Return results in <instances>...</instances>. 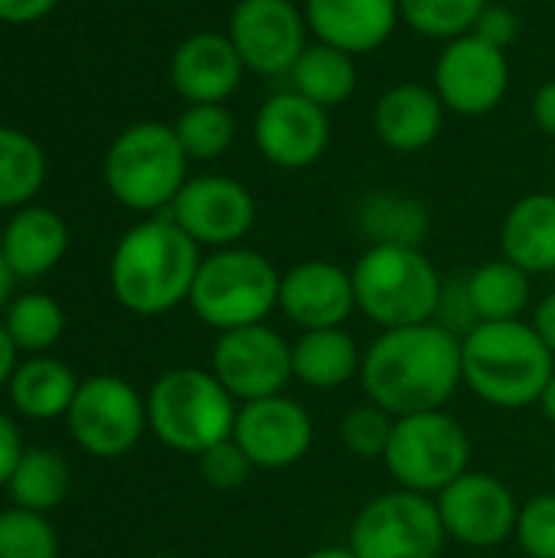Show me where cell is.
Here are the masks:
<instances>
[{
    "label": "cell",
    "mask_w": 555,
    "mask_h": 558,
    "mask_svg": "<svg viewBox=\"0 0 555 558\" xmlns=\"http://www.w3.org/2000/svg\"><path fill=\"white\" fill-rule=\"evenodd\" d=\"M445 543L435 497L402 487L366 500L347 536L357 558H438Z\"/></svg>",
    "instance_id": "9c48e42d"
},
{
    "label": "cell",
    "mask_w": 555,
    "mask_h": 558,
    "mask_svg": "<svg viewBox=\"0 0 555 558\" xmlns=\"http://www.w3.org/2000/svg\"><path fill=\"white\" fill-rule=\"evenodd\" d=\"M147 558H170V556H147Z\"/></svg>",
    "instance_id": "681fc988"
},
{
    "label": "cell",
    "mask_w": 555,
    "mask_h": 558,
    "mask_svg": "<svg viewBox=\"0 0 555 558\" xmlns=\"http://www.w3.org/2000/svg\"><path fill=\"white\" fill-rule=\"evenodd\" d=\"M504 258L533 275L555 271V196L530 193L517 199L500 226Z\"/></svg>",
    "instance_id": "7402d4cb"
},
{
    "label": "cell",
    "mask_w": 555,
    "mask_h": 558,
    "mask_svg": "<svg viewBox=\"0 0 555 558\" xmlns=\"http://www.w3.org/2000/svg\"><path fill=\"white\" fill-rule=\"evenodd\" d=\"M258 154L281 170H304L317 163L330 144L327 108L307 101L298 92L272 95L252 121Z\"/></svg>",
    "instance_id": "e0dca14e"
},
{
    "label": "cell",
    "mask_w": 555,
    "mask_h": 558,
    "mask_svg": "<svg viewBox=\"0 0 555 558\" xmlns=\"http://www.w3.org/2000/svg\"><path fill=\"white\" fill-rule=\"evenodd\" d=\"M445 105L435 88L419 82H399L376 98L373 131L383 147L396 154L425 150L445 124Z\"/></svg>",
    "instance_id": "44dd1931"
},
{
    "label": "cell",
    "mask_w": 555,
    "mask_h": 558,
    "mask_svg": "<svg viewBox=\"0 0 555 558\" xmlns=\"http://www.w3.org/2000/svg\"><path fill=\"white\" fill-rule=\"evenodd\" d=\"M69 245V229L65 222L43 206L20 209L0 242V252L13 271V278H39L49 268L59 265Z\"/></svg>",
    "instance_id": "cb8c5ba5"
},
{
    "label": "cell",
    "mask_w": 555,
    "mask_h": 558,
    "mask_svg": "<svg viewBox=\"0 0 555 558\" xmlns=\"http://www.w3.org/2000/svg\"><path fill=\"white\" fill-rule=\"evenodd\" d=\"M468 278V294L478 314V324L523 320L530 307V275L507 258L478 265Z\"/></svg>",
    "instance_id": "4316f807"
},
{
    "label": "cell",
    "mask_w": 555,
    "mask_h": 558,
    "mask_svg": "<svg viewBox=\"0 0 555 558\" xmlns=\"http://www.w3.org/2000/svg\"><path fill=\"white\" fill-rule=\"evenodd\" d=\"M20 458H23V448H20L16 425L7 415H0V484H10Z\"/></svg>",
    "instance_id": "ab89813d"
},
{
    "label": "cell",
    "mask_w": 555,
    "mask_h": 558,
    "mask_svg": "<svg viewBox=\"0 0 555 558\" xmlns=\"http://www.w3.org/2000/svg\"><path fill=\"white\" fill-rule=\"evenodd\" d=\"M75 392H79V383H75L72 369L62 366L59 360H46V356H36V360L16 366V373L10 379V399L29 418L69 415Z\"/></svg>",
    "instance_id": "83f0119b"
},
{
    "label": "cell",
    "mask_w": 555,
    "mask_h": 558,
    "mask_svg": "<svg viewBox=\"0 0 555 558\" xmlns=\"http://www.w3.org/2000/svg\"><path fill=\"white\" fill-rule=\"evenodd\" d=\"M530 327L536 330V337L546 343V350L555 356V291H550V294L533 307Z\"/></svg>",
    "instance_id": "b9f144b4"
},
{
    "label": "cell",
    "mask_w": 555,
    "mask_h": 558,
    "mask_svg": "<svg viewBox=\"0 0 555 558\" xmlns=\"http://www.w3.org/2000/svg\"><path fill=\"white\" fill-rule=\"evenodd\" d=\"M213 376L239 405L281 396L294 379L291 343L268 324L226 330L213 350Z\"/></svg>",
    "instance_id": "8fae6325"
},
{
    "label": "cell",
    "mask_w": 555,
    "mask_h": 558,
    "mask_svg": "<svg viewBox=\"0 0 555 558\" xmlns=\"http://www.w3.org/2000/svg\"><path fill=\"white\" fill-rule=\"evenodd\" d=\"M186 150L173 124L141 121L114 137L105 157L111 196L134 213H157L177 199L186 183Z\"/></svg>",
    "instance_id": "52a82bcc"
},
{
    "label": "cell",
    "mask_w": 555,
    "mask_h": 558,
    "mask_svg": "<svg viewBox=\"0 0 555 558\" xmlns=\"http://www.w3.org/2000/svg\"><path fill=\"white\" fill-rule=\"evenodd\" d=\"M200 262V245L170 216H154L118 242L108 271L111 291L131 314L157 317L190 301Z\"/></svg>",
    "instance_id": "7a4b0ae2"
},
{
    "label": "cell",
    "mask_w": 555,
    "mask_h": 558,
    "mask_svg": "<svg viewBox=\"0 0 555 558\" xmlns=\"http://www.w3.org/2000/svg\"><path fill=\"white\" fill-rule=\"evenodd\" d=\"M242 72L236 46L222 33H196L170 59V82L190 105H222L239 88Z\"/></svg>",
    "instance_id": "d6986e66"
},
{
    "label": "cell",
    "mask_w": 555,
    "mask_h": 558,
    "mask_svg": "<svg viewBox=\"0 0 555 558\" xmlns=\"http://www.w3.org/2000/svg\"><path fill=\"white\" fill-rule=\"evenodd\" d=\"M438 517L451 543L468 549H494L514 539L520 500L487 471H464L438 497Z\"/></svg>",
    "instance_id": "7c38bea8"
},
{
    "label": "cell",
    "mask_w": 555,
    "mask_h": 558,
    "mask_svg": "<svg viewBox=\"0 0 555 558\" xmlns=\"http://www.w3.org/2000/svg\"><path fill=\"white\" fill-rule=\"evenodd\" d=\"M533 121L543 134L555 137V78L543 82L533 95Z\"/></svg>",
    "instance_id": "7bdbcfd3"
},
{
    "label": "cell",
    "mask_w": 555,
    "mask_h": 558,
    "mask_svg": "<svg viewBox=\"0 0 555 558\" xmlns=\"http://www.w3.org/2000/svg\"><path fill=\"white\" fill-rule=\"evenodd\" d=\"M536 409L543 412V418H546V422H553L555 425V373H553V379L546 383V389H543V396H540Z\"/></svg>",
    "instance_id": "f6af8a7d"
},
{
    "label": "cell",
    "mask_w": 555,
    "mask_h": 558,
    "mask_svg": "<svg viewBox=\"0 0 555 558\" xmlns=\"http://www.w3.org/2000/svg\"><path fill=\"white\" fill-rule=\"evenodd\" d=\"M304 558H357V556H353V549H350V546H321V549L307 553Z\"/></svg>",
    "instance_id": "7dc6e473"
},
{
    "label": "cell",
    "mask_w": 555,
    "mask_h": 558,
    "mask_svg": "<svg viewBox=\"0 0 555 558\" xmlns=\"http://www.w3.org/2000/svg\"><path fill=\"white\" fill-rule=\"evenodd\" d=\"M177 141L193 160H216L236 141V118L226 105H190L177 124Z\"/></svg>",
    "instance_id": "1f68e13d"
},
{
    "label": "cell",
    "mask_w": 555,
    "mask_h": 558,
    "mask_svg": "<svg viewBox=\"0 0 555 558\" xmlns=\"http://www.w3.org/2000/svg\"><path fill=\"white\" fill-rule=\"evenodd\" d=\"M278 288L281 271L262 252L245 245L216 248L200 262L190 307L206 327L226 333L265 324L278 311Z\"/></svg>",
    "instance_id": "8992f818"
},
{
    "label": "cell",
    "mask_w": 555,
    "mask_h": 558,
    "mask_svg": "<svg viewBox=\"0 0 555 558\" xmlns=\"http://www.w3.org/2000/svg\"><path fill=\"white\" fill-rule=\"evenodd\" d=\"M196 245L232 248L255 226V196L232 177L206 173L183 183L167 213Z\"/></svg>",
    "instance_id": "9a60e30c"
},
{
    "label": "cell",
    "mask_w": 555,
    "mask_h": 558,
    "mask_svg": "<svg viewBox=\"0 0 555 558\" xmlns=\"http://www.w3.org/2000/svg\"><path fill=\"white\" fill-rule=\"evenodd\" d=\"M497 3H507V7H517V3H527V0H497Z\"/></svg>",
    "instance_id": "c3c4849f"
},
{
    "label": "cell",
    "mask_w": 555,
    "mask_h": 558,
    "mask_svg": "<svg viewBox=\"0 0 555 558\" xmlns=\"http://www.w3.org/2000/svg\"><path fill=\"white\" fill-rule=\"evenodd\" d=\"M514 539L527 558H555V490L520 504Z\"/></svg>",
    "instance_id": "d590c367"
},
{
    "label": "cell",
    "mask_w": 555,
    "mask_h": 558,
    "mask_svg": "<svg viewBox=\"0 0 555 558\" xmlns=\"http://www.w3.org/2000/svg\"><path fill=\"white\" fill-rule=\"evenodd\" d=\"M255 464L245 458V451L226 438L219 445H213L209 451L200 454V474L203 481L213 487V490H222V494H232V490H242L252 477Z\"/></svg>",
    "instance_id": "8d00e7d4"
},
{
    "label": "cell",
    "mask_w": 555,
    "mask_h": 558,
    "mask_svg": "<svg viewBox=\"0 0 555 558\" xmlns=\"http://www.w3.org/2000/svg\"><path fill=\"white\" fill-rule=\"evenodd\" d=\"M232 441L245 451L255 471H285L307 458L314 445V422L301 402L281 392L258 402H242Z\"/></svg>",
    "instance_id": "2e32d148"
},
{
    "label": "cell",
    "mask_w": 555,
    "mask_h": 558,
    "mask_svg": "<svg viewBox=\"0 0 555 558\" xmlns=\"http://www.w3.org/2000/svg\"><path fill=\"white\" fill-rule=\"evenodd\" d=\"M291 366H294V383L317 392H330L360 376L363 350L353 340V333H347L343 327L304 330L291 343Z\"/></svg>",
    "instance_id": "603a6c76"
},
{
    "label": "cell",
    "mask_w": 555,
    "mask_h": 558,
    "mask_svg": "<svg viewBox=\"0 0 555 558\" xmlns=\"http://www.w3.org/2000/svg\"><path fill=\"white\" fill-rule=\"evenodd\" d=\"M491 0H399V16L409 29L429 39L468 36Z\"/></svg>",
    "instance_id": "4dcf8cb0"
},
{
    "label": "cell",
    "mask_w": 555,
    "mask_h": 558,
    "mask_svg": "<svg viewBox=\"0 0 555 558\" xmlns=\"http://www.w3.org/2000/svg\"><path fill=\"white\" fill-rule=\"evenodd\" d=\"M553 373L555 356L530 320L478 324L461 337L464 386L491 409L517 412L536 405Z\"/></svg>",
    "instance_id": "3957f363"
},
{
    "label": "cell",
    "mask_w": 555,
    "mask_h": 558,
    "mask_svg": "<svg viewBox=\"0 0 555 558\" xmlns=\"http://www.w3.org/2000/svg\"><path fill=\"white\" fill-rule=\"evenodd\" d=\"M471 33H474L478 39H484V43H491V46H497V49L507 52V46H510V43L517 39V33H520V20H517L514 7L491 0V3L484 7V13L478 16V23H474Z\"/></svg>",
    "instance_id": "f35d334b"
},
{
    "label": "cell",
    "mask_w": 555,
    "mask_h": 558,
    "mask_svg": "<svg viewBox=\"0 0 555 558\" xmlns=\"http://www.w3.org/2000/svg\"><path fill=\"white\" fill-rule=\"evenodd\" d=\"M0 558H56L52 526L20 507L0 513Z\"/></svg>",
    "instance_id": "e575fe53"
},
{
    "label": "cell",
    "mask_w": 555,
    "mask_h": 558,
    "mask_svg": "<svg viewBox=\"0 0 555 558\" xmlns=\"http://www.w3.org/2000/svg\"><path fill=\"white\" fill-rule=\"evenodd\" d=\"M350 275L357 311L370 317L379 330L435 320L445 278L422 248L370 245L357 258Z\"/></svg>",
    "instance_id": "277c9868"
},
{
    "label": "cell",
    "mask_w": 555,
    "mask_h": 558,
    "mask_svg": "<svg viewBox=\"0 0 555 558\" xmlns=\"http://www.w3.org/2000/svg\"><path fill=\"white\" fill-rule=\"evenodd\" d=\"M307 20L291 0H239L229 16V39L255 75H291L307 49Z\"/></svg>",
    "instance_id": "4fadbf2b"
},
{
    "label": "cell",
    "mask_w": 555,
    "mask_h": 558,
    "mask_svg": "<svg viewBox=\"0 0 555 558\" xmlns=\"http://www.w3.org/2000/svg\"><path fill=\"white\" fill-rule=\"evenodd\" d=\"M56 0H0V20L7 23H33L46 16Z\"/></svg>",
    "instance_id": "60d3db41"
},
{
    "label": "cell",
    "mask_w": 555,
    "mask_h": 558,
    "mask_svg": "<svg viewBox=\"0 0 555 558\" xmlns=\"http://www.w3.org/2000/svg\"><path fill=\"white\" fill-rule=\"evenodd\" d=\"M10 288H13V271H10V265H7V258H3V252H0V307H3L7 298H10Z\"/></svg>",
    "instance_id": "bcb514c9"
},
{
    "label": "cell",
    "mask_w": 555,
    "mask_h": 558,
    "mask_svg": "<svg viewBox=\"0 0 555 558\" xmlns=\"http://www.w3.org/2000/svg\"><path fill=\"white\" fill-rule=\"evenodd\" d=\"M72 438L95 458L128 454L147 428V402L118 376H92L69 409Z\"/></svg>",
    "instance_id": "30bf717a"
},
{
    "label": "cell",
    "mask_w": 555,
    "mask_h": 558,
    "mask_svg": "<svg viewBox=\"0 0 555 558\" xmlns=\"http://www.w3.org/2000/svg\"><path fill=\"white\" fill-rule=\"evenodd\" d=\"M304 20L317 43L350 56L379 49L402 23L399 0H304Z\"/></svg>",
    "instance_id": "ffe728a7"
},
{
    "label": "cell",
    "mask_w": 555,
    "mask_h": 558,
    "mask_svg": "<svg viewBox=\"0 0 555 558\" xmlns=\"http://www.w3.org/2000/svg\"><path fill=\"white\" fill-rule=\"evenodd\" d=\"M7 333L13 337V343L20 350H46L52 347L59 337H62V327H65V317H62V307L46 298V294H23L10 304L7 311Z\"/></svg>",
    "instance_id": "d6a6232c"
},
{
    "label": "cell",
    "mask_w": 555,
    "mask_h": 558,
    "mask_svg": "<svg viewBox=\"0 0 555 558\" xmlns=\"http://www.w3.org/2000/svg\"><path fill=\"white\" fill-rule=\"evenodd\" d=\"M43 177L46 157L39 144L16 128H0V209L33 199L43 186Z\"/></svg>",
    "instance_id": "f546056e"
},
{
    "label": "cell",
    "mask_w": 555,
    "mask_h": 558,
    "mask_svg": "<svg viewBox=\"0 0 555 558\" xmlns=\"http://www.w3.org/2000/svg\"><path fill=\"white\" fill-rule=\"evenodd\" d=\"M16 343H13V337L7 333V327L0 324V386L3 383H10L13 379V373H16Z\"/></svg>",
    "instance_id": "ee69618b"
},
{
    "label": "cell",
    "mask_w": 555,
    "mask_h": 558,
    "mask_svg": "<svg viewBox=\"0 0 555 558\" xmlns=\"http://www.w3.org/2000/svg\"><path fill=\"white\" fill-rule=\"evenodd\" d=\"M291 82L298 95L321 108H337L350 101L357 92V62L350 52L327 46V43H307L301 59L291 69Z\"/></svg>",
    "instance_id": "484cf974"
},
{
    "label": "cell",
    "mask_w": 555,
    "mask_h": 558,
    "mask_svg": "<svg viewBox=\"0 0 555 558\" xmlns=\"http://www.w3.org/2000/svg\"><path fill=\"white\" fill-rule=\"evenodd\" d=\"M360 232L370 245H406L422 248L429 235V209L422 199L396 190H379L363 199L357 213Z\"/></svg>",
    "instance_id": "d4e9b609"
},
{
    "label": "cell",
    "mask_w": 555,
    "mask_h": 558,
    "mask_svg": "<svg viewBox=\"0 0 555 558\" xmlns=\"http://www.w3.org/2000/svg\"><path fill=\"white\" fill-rule=\"evenodd\" d=\"M393 428L396 415H389L376 402H363L340 418V441L357 461H383Z\"/></svg>",
    "instance_id": "836d02e7"
},
{
    "label": "cell",
    "mask_w": 555,
    "mask_h": 558,
    "mask_svg": "<svg viewBox=\"0 0 555 558\" xmlns=\"http://www.w3.org/2000/svg\"><path fill=\"white\" fill-rule=\"evenodd\" d=\"M278 311L301 333L343 327L350 314L357 311L350 268L327 262V258H307V262L291 265L288 271H281Z\"/></svg>",
    "instance_id": "ac0fdd59"
},
{
    "label": "cell",
    "mask_w": 555,
    "mask_h": 558,
    "mask_svg": "<svg viewBox=\"0 0 555 558\" xmlns=\"http://www.w3.org/2000/svg\"><path fill=\"white\" fill-rule=\"evenodd\" d=\"M360 383L366 399L396 418L445 409L464 386L461 337L435 320L379 330L363 350Z\"/></svg>",
    "instance_id": "6da1fadb"
},
{
    "label": "cell",
    "mask_w": 555,
    "mask_h": 558,
    "mask_svg": "<svg viewBox=\"0 0 555 558\" xmlns=\"http://www.w3.org/2000/svg\"><path fill=\"white\" fill-rule=\"evenodd\" d=\"M435 324L448 327L458 337H464L478 327V314H474V304L468 294V278L445 281L442 298H438V311H435Z\"/></svg>",
    "instance_id": "74e56055"
},
{
    "label": "cell",
    "mask_w": 555,
    "mask_h": 558,
    "mask_svg": "<svg viewBox=\"0 0 555 558\" xmlns=\"http://www.w3.org/2000/svg\"><path fill=\"white\" fill-rule=\"evenodd\" d=\"M383 464L396 487L438 497L451 481L471 471V435L445 409L402 415L396 418Z\"/></svg>",
    "instance_id": "ba28073f"
},
{
    "label": "cell",
    "mask_w": 555,
    "mask_h": 558,
    "mask_svg": "<svg viewBox=\"0 0 555 558\" xmlns=\"http://www.w3.org/2000/svg\"><path fill=\"white\" fill-rule=\"evenodd\" d=\"M239 402L213 369L180 366L164 373L147 396V428L180 454H203L232 438Z\"/></svg>",
    "instance_id": "5b68a950"
},
{
    "label": "cell",
    "mask_w": 555,
    "mask_h": 558,
    "mask_svg": "<svg viewBox=\"0 0 555 558\" xmlns=\"http://www.w3.org/2000/svg\"><path fill=\"white\" fill-rule=\"evenodd\" d=\"M442 105L464 118L491 114L510 88L507 52L478 39L474 33L445 43L435 62V85Z\"/></svg>",
    "instance_id": "5bb4252c"
},
{
    "label": "cell",
    "mask_w": 555,
    "mask_h": 558,
    "mask_svg": "<svg viewBox=\"0 0 555 558\" xmlns=\"http://www.w3.org/2000/svg\"><path fill=\"white\" fill-rule=\"evenodd\" d=\"M10 497L20 510L29 513H49L56 510L69 494V468L52 451H23L13 477H10Z\"/></svg>",
    "instance_id": "f1b7e54d"
},
{
    "label": "cell",
    "mask_w": 555,
    "mask_h": 558,
    "mask_svg": "<svg viewBox=\"0 0 555 558\" xmlns=\"http://www.w3.org/2000/svg\"><path fill=\"white\" fill-rule=\"evenodd\" d=\"M553 477H555V454H553Z\"/></svg>",
    "instance_id": "f907efd6"
}]
</instances>
